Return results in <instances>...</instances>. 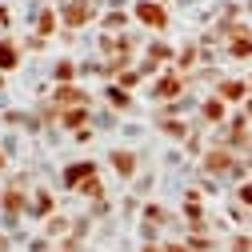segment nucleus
<instances>
[{
  "label": "nucleus",
  "mask_w": 252,
  "mask_h": 252,
  "mask_svg": "<svg viewBox=\"0 0 252 252\" xmlns=\"http://www.w3.org/2000/svg\"><path fill=\"white\" fill-rule=\"evenodd\" d=\"M140 20H148V24L160 28V24H164V12L156 8V4H140Z\"/></svg>",
  "instance_id": "1"
},
{
  "label": "nucleus",
  "mask_w": 252,
  "mask_h": 252,
  "mask_svg": "<svg viewBox=\"0 0 252 252\" xmlns=\"http://www.w3.org/2000/svg\"><path fill=\"white\" fill-rule=\"evenodd\" d=\"M68 20L80 24V20H84V4H72V8H68Z\"/></svg>",
  "instance_id": "3"
},
{
  "label": "nucleus",
  "mask_w": 252,
  "mask_h": 252,
  "mask_svg": "<svg viewBox=\"0 0 252 252\" xmlns=\"http://www.w3.org/2000/svg\"><path fill=\"white\" fill-rule=\"evenodd\" d=\"M8 64H12V48L0 44V68H8Z\"/></svg>",
  "instance_id": "2"
}]
</instances>
